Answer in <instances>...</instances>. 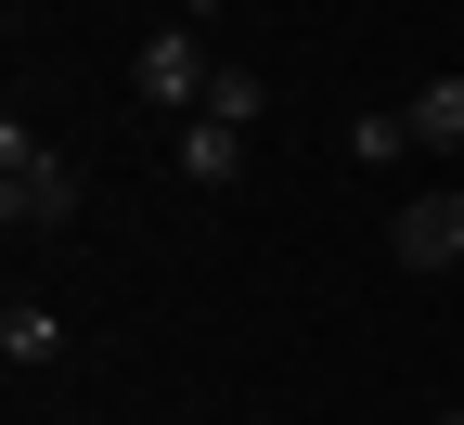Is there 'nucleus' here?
<instances>
[{"label": "nucleus", "mask_w": 464, "mask_h": 425, "mask_svg": "<svg viewBox=\"0 0 464 425\" xmlns=\"http://www.w3.org/2000/svg\"><path fill=\"white\" fill-rule=\"evenodd\" d=\"M232 168H246V130H232V116H181V180H207V194H219Z\"/></svg>", "instance_id": "5"}, {"label": "nucleus", "mask_w": 464, "mask_h": 425, "mask_svg": "<svg viewBox=\"0 0 464 425\" xmlns=\"http://www.w3.org/2000/svg\"><path fill=\"white\" fill-rule=\"evenodd\" d=\"M181 14H194V0H181Z\"/></svg>", "instance_id": "11"}, {"label": "nucleus", "mask_w": 464, "mask_h": 425, "mask_svg": "<svg viewBox=\"0 0 464 425\" xmlns=\"http://www.w3.org/2000/svg\"><path fill=\"white\" fill-rule=\"evenodd\" d=\"M219 14H232V0H219Z\"/></svg>", "instance_id": "10"}, {"label": "nucleus", "mask_w": 464, "mask_h": 425, "mask_svg": "<svg viewBox=\"0 0 464 425\" xmlns=\"http://www.w3.org/2000/svg\"><path fill=\"white\" fill-rule=\"evenodd\" d=\"M439 425H464V412H439Z\"/></svg>", "instance_id": "9"}, {"label": "nucleus", "mask_w": 464, "mask_h": 425, "mask_svg": "<svg viewBox=\"0 0 464 425\" xmlns=\"http://www.w3.org/2000/svg\"><path fill=\"white\" fill-rule=\"evenodd\" d=\"M400 116H413V155H464V78H426Z\"/></svg>", "instance_id": "6"}, {"label": "nucleus", "mask_w": 464, "mask_h": 425, "mask_svg": "<svg viewBox=\"0 0 464 425\" xmlns=\"http://www.w3.org/2000/svg\"><path fill=\"white\" fill-rule=\"evenodd\" d=\"M348 155H362V168H400V155H413V116H400V103L387 116H348Z\"/></svg>", "instance_id": "7"}, {"label": "nucleus", "mask_w": 464, "mask_h": 425, "mask_svg": "<svg viewBox=\"0 0 464 425\" xmlns=\"http://www.w3.org/2000/svg\"><path fill=\"white\" fill-rule=\"evenodd\" d=\"M207 78H219V52L194 39V14H168V26L130 52V91H142V103H168V116H207Z\"/></svg>", "instance_id": "2"}, {"label": "nucleus", "mask_w": 464, "mask_h": 425, "mask_svg": "<svg viewBox=\"0 0 464 425\" xmlns=\"http://www.w3.org/2000/svg\"><path fill=\"white\" fill-rule=\"evenodd\" d=\"M387 258L400 271H451L464 258V194H413V207L387 219Z\"/></svg>", "instance_id": "3"}, {"label": "nucleus", "mask_w": 464, "mask_h": 425, "mask_svg": "<svg viewBox=\"0 0 464 425\" xmlns=\"http://www.w3.org/2000/svg\"><path fill=\"white\" fill-rule=\"evenodd\" d=\"M0 219L14 232H78V155L39 142L26 116H0Z\"/></svg>", "instance_id": "1"}, {"label": "nucleus", "mask_w": 464, "mask_h": 425, "mask_svg": "<svg viewBox=\"0 0 464 425\" xmlns=\"http://www.w3.org/2000/svg\"><path fill=\"white\" fill-rule=\"evenodd\" d=\"M0 361H14V374H52V361H65V310L14 296V310H0Z\"/></svg>", "instance_id": "4"}, {"label": "nucleus", "mask_w": 464, "mask_h": 425, "mask_svg": "<svg viewBox=\"0 0 464 425\" xmlns=\"http://www.w3.org/2000/svg\"><path fill=\"white\" fill-rule=\"evenodd\" d=\"M258 103H271V91H258V65H219V78H207V116H232V130H246Z\"/></svg>", "instance_id": "8"}]
</instances>
